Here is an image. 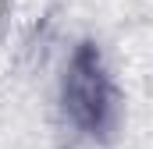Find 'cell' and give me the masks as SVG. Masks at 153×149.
<instances>
[{
	"instance_id": "obj_1",
	"label": "cell",
	"mask_w": 153,
	"mask_h": 149,
	"mask_svg": "<svg viewBox=\"0 0 153 149\" xmlns=\"http://www.w3.org/2000/svg\"><path fill=\"white\" fill-rule=\"evenodd\" d=\"M61 100H64L68 121L93 139L107 135L117 124V92H114L111 74H107V64L93 43L75 46V53L68 60Z\"/></svg>"
}]
</instances>
